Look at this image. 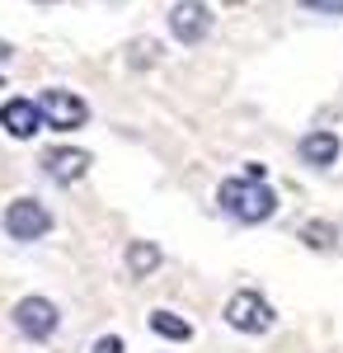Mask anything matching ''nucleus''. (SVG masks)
I'll return each mask as SVG.
<instances>
[{"mask_svg": "<svg viewBox=\"0 0 343 353\" xmlns=\"http://www.w3.org/2000/svg\"><path fill=\"white\" fill-rule=\"evenodd\" d=\"M38 109H43V118H48V128H56V132L85 128V118H90V104H85L80 94H71V90H43Z\"/></svg>", "mask_w": 343, "mask_h": 353, "instance_id": "20e7f679", "label": "nucleus"}, {"mask_svg": "<svg viewBox=\"0 0 343 353\" xmlns=\"http://www.w3.org/2000/svg\"><path fill=\"white\" fill-rule=\"evenodd\" d=\"M306 10H315V14H343V0H301Z\"/></svg>", "mask_w": 343, "mask_h": 353, "instance_id": "ddd939ff", "label": "nucleus"}, {"mask_svg": "<svg viewBox=\"0 0 343 353\" xmlns=\"http://www.w3.org/2000/svg\"><path fill=\"white\" fill-rule=\"evenodd\" d=\"M0 128L14 137V141H28L33 132L48 128V118H43V109H38L33 99H5V109H0Z\"/></svg>", "mask_w": 343, "mask_h": 353, "instance_id": "0eeeda50", "label": "nucleus"}, {"mask_svg": "<svg viewBox=\"0 0 343 353\" xmlns=\"http://www.w3.org/2000/svg\"><path fill=\"white\" fill-rule=\"evenodd\" d=\"M52 231V212L38 198H14L5 208V236L10 241H43Z\"/></svg>", "mask_w": 343, "mask_h": 353, "instance_id": "f03ea898", "label": "nucleus"}, {"mask_svg": "<svg viewBox=\"0 0 343 353\" xmlns=\"http://www.w3.org/2000/svg\"><path fill=\"white\" fill-rule=\"evenodd\" d=\"M216 198H221V208H226L236 221H249V226H254V221H268L273 212H278V193L268 189L264 179H249V174L226 179Z\"/></svg>", "mask_w": 343, "mask_h": 353, "instance_id": "f257e3e1", "label": "nucleus"}, {"mask_svg": "<svg viewBox=\"0 0 343 353\" xmlns=\"http://www.w3.org/2000/svg\"><path fill=\"white\" fill-rule=\"evenodd\" d=\"M94 353H123V339L118 334H104V339H94Z\"/></svg>", "mask_w": 343, "mask_h": 353, "instance_id": "4468645a", "label": "nucleus"}, {"mask_svg": "<svg viewBox=\"0 0 343 353\" xmlns=\"http://www.w3.org/2000/svg\"><path fill=\"white\" fill-rule=\"evenodd\" d=\"M14 325H19V334H28V339H52L56 325H61V316H56V306L48 297H24L14 306Z\"/></svg>", "mask_w": 343, "mask_h": 353, "instance_id": "39448f33", "label": "nucleus"}, {"mask_svg": "<svg viewBox=\"0 0 343 353\" xmlns=\"http://www.w3.org/2000/svg\"><path fill=\"white\" fill-rule=\"evenodd\" d=\"M156 269H160V245H151V241L127 245V273H132V278H151Z\"/></svg>", "mask_w": 343, "mask_h": 353, "instance_id": "9d476101", "label": "nucleus"}, {"mask_svg": "<svg viewBox=\"0 0 343 353\" xmlns=\"http://www.w3.org/2000/svg\"><path fill=\"white\" fill-rule=\"evenodd\" d=\"M301 161L306 165H334L339 161V137L334 132H311V137H301Z\"/></svg>", "mask_w": 343, "mask_h": 353, "instance_id": "1a4fd4ad", "label": "nucleus"}, {"mask_svg": "<svg viewBox=\"0 0 343 353\" xmlns=\"http://www.w3.org/2000/svg\"><path fill=\"white\" fill-rule=\"evenodd\" d=\"M226 325L240 330V334H264L268 325H273V306H268L259 292H236V297L226 301Z\"/></svg>", "mask_w": 343, "mask_h": 353, "instance_id": "7ed1b4c3", "label": "nucleus"}, {"mask_svg": "<svg viewBox=\"0 0 343 353\" xmlns=\"http://www.w3.org/2000/svg\"><path fill=\"white\" fill-rule=\"evenodd\" d=\"M151 330H156L160 339H174V344L193 339V325H188L184 316H174V311H151Z\"/></svg>", "mask_w": 343, "mask_h": 353, "instance_id": "9b49d317", "label": "nucleus"}, {"mask_svg": "<svg viewBox=\"0 0 343 353\" xmlns=\"http://www.w3.org/2000/svg\"><path fill=\"white\" fill-rule=\"evenodd\" d=\"M306 241L315 245V250H329V245H334V226H324V221H311V226H306Z\"/></svg>", "mask_w": 343, "mask_h": 353, "instance_id": "f8f14e48", "label": "nucleus"}, {"mask_svg": "<svg viewBox=\"0 0 343 353\" xmlns=\"http://www.w3.org/2000/svg\"><path fill=\"white\" fill-rule=\"evenodd\" d=\"M5 61H10V43H0V66H5Z\"/></svg>", "mask_w": 343, "mask_h": 353, "instance_id": "2eb2a0df", "label": "nucleus"}, {"mask_svg": "<svg viewBox=\"0 0 343 353\" xmlns=\"http://www.w3.org/2000/svg\"><path fill=\"white\" fill-rule=\"evenodd\" d=\"M169 33H174L179 43H202L211 33V10L202 0H179V5L169 10Z\"/></svg>", "mask_w": 343, "mask_h": 353, "instance_id": "423d86ee", "label": "nucleus"}, {"mask_svg": "<svg viewBox=\"0 0 343 353\" xmlns=\"http://www.w3.org/2000/svg\"><path fill=\"white\" fill-rule=\"evenodd\" d=\"M43 170H48V179H56V184H76V179H85V170H90V151H71V146L48 151Z\"/></svg>", "mask_w": 343, "mask_h": 353, "instance_id": "6e6552de", "label": "nucleus"}]
</instances>
